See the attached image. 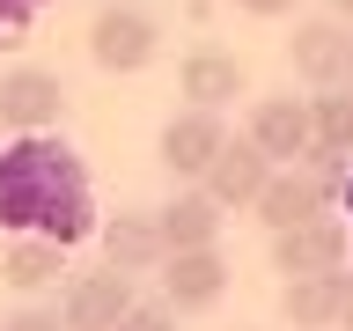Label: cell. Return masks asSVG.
<instances>
[{"label": "cell", "mask_w": 353, "mask_h": 331, "mask_svg": "<svg viewBox=\"0 0 353 331\" xmlns=\"http://www.w3.org/2000/svg\"><path fill=\"white\" fill-rule=\"evenodd\" d=\"M125 309H132V280L118 272V265H103V272H81V280L66 287L59 324H66V331H118Z\"/></svg>", "instance_id": "ba28073f"}, {"label": "cell", "mask_w": 353, "mask_h": 331, "mask_svg": "<svg viewBox=\"0 0 353 331\" xmlns=\"http://www.w3.org/2000/svg\"><path fill=\"white\" fill-rule=\"evenodd\" d=\"M346 96H353V74H346Z\"/></svg>", "instance_id": "484cf974"}, {"label": "cell", "mask_w": 353, "mask_h": 331, "mask_svg": "<svg viewBox=\"0 0 353 331\" xmlns=\"http://www.w3.org/2000/svg\"><path fill=\"white\" fill-rule=\"evenodd\" d=\"M96 243H103V265H118L125 280H140V272H162V265H170L154 214H110L103 228H96Z\"/></svg>", "instance_id": "7c38bea8"}, {"label": "cell", "mask_w": 353, "mask_h": 331, "mask_svg": "<svg viewBox=\"0 0 353 331\" xmlns=\"http://www.w3.org/2000/svg\"><path fill=\"white\" fill-rule=\"evenodd\" d=\"M118 331H176V309L170 302H132L125 317H118Z\"/></svg>", "instance_id": "d6986e66"}, {"label": "cell", "mask_w": 353, "mask_h": 331, "mask_svg": "<svg viewBox=\"0 0 353 331\" xmlns=\"http://www.w3.org/2000/svg\"><path fill=\"white\" fill-rule=\"evenodd\" d=\"M250 140H258V154L272 170L302 162L309 154V103L302 96H258V103H250Z\"/></svg>", "instance_id": "8fae6325"}, {"label": "cell", "mask_w": 353, "mask_h": 331, "mask_svg": "<svg viewBox=\"0 0 353 331\" xmlns=\"http://www.w3.org/2000/svg\"><path fill=\"white\" fill-rule=\"evenodd\" d=\"M339 331H353V294H346V309H339Z\"/></svg>", "instance_id": "d4e9b609"}, {"label": "cell", "mask_w": 353, "mask_h": 331, "mask_svg": "<svg viewBox=\"0 0 353 331\" xmlns=\"http://www.w3.org/2000/svg\"><path fill=\"white\" fill-rule=\"evenodd\" d=\"M346 250H353L346 214H316V221H302V228L272 236V272H287V280H309V272H346Z\"/></svg>", "instance_id": "277c9868"}, {"label": "cell", "mask_w": 353, "mask_h": 331, "mask_svg": "<svg viewBox=\"0 0 353 331\" xmlns=\"http://www.w3.org/2000/svg\"><path fill=\"white\" fill-rule=\"evenodd\" d=\"M353 294V272H309V280L280 287V317L294 331H339V309Z\"/></svg>", "instance_id": "4fadbf2b"}, {"label": "cell", "mask_w": 353, "mask_h": 331, "mask_svg": "<svg viewBox=\"0 0 353 331\" xmlns=\"http://www.w3.org/2000/svg\"><path fill=\"white\" fill-rule=\"evenodd\" d=\"M265 184H272V162L258 154V140H250V132H243V140H228V148L214 154V170L199 177V192L214 199L221 214H228V206H258Z\"/></svg>", "instance_id": "9c48e42d"}, {"label": "cell", "mask_w": 353, "mask_h": 331, "mask_svg": "<svg viewBox=\"0 0 353 331\" xmlns=\"http://www.w3.org/2000/svg\"><path fill=\"white\" fill-rule=\"evenodd\" d=\"M243 15H258V22H272V15H294V0H236Z\"/></svg>", "instance_id": "7402d4cb"}, {"label": "cell", "mask_w": 353, "mask_h": 331, "mask_svg": "<svg viewBox=\"0 0 353 331\" xmlns=\"http://www.w3.org/2000/svg\"><path fill=\"white\" fill-rule=\"evenodd\" d=\"M302 177L316 184V199H324L331 214H339V199H346V177H353V154H324V148H309V154H302Z\"/></svg>", "instance_id": "ac0fdd59"}, {"label": "cell", "mask_w": 353, "mask_h": 331, "mask_svg": "<svg viewBox=\"0 0 353 331\" xmlns=\"http://www.w3.org/2000/svg\"><path fill=\"white\" fill-rule=\"evenodd\" d=\"M59 118H66V81L52 66H8L0 74V132L30 140V132H52Z\"/></svg>", "instance_id": "3957f363"}, {"label": "cell", "mask_w": 353, "mask_h": 331, "mask_svg": "<svg viewBox=\"0 0 353 331\" xmlns=\"http://www.w3.org/2000/svg\"><path fill=\"white\" fill-rule=\"evenodd\" d=\"M66 272V250L52 236H8V258H0V280L22 287V294H37L44 280H59Z\"/></svg>", "instance_id": "2e32d148"}, {"label": "cell", "mask_w": 353, "mask_h": 331, "mask_svg": "<svg viewBox=\"0 0 353 331\" xmlns=\"http://www.w3.org/2000/svg\"><path fill=\"white\" fill-rule=\"evenodd\" d=\"M221 294H228V258L214 250H176L170 265H162V302L176 309V317H192V309H214Z\"/></svg>", "instance_id": "30bf717a"}, {"label": "cell", "mask_w": 353, "mask_h": 331, "mask_svg": "<svg viewBox=\"0 0 353 331\" xmlns=\"http://www.w3.org/2000/svg\"><path fill=\"white\" fill-rule=\"evenodd\" d=\"M44 0H0V44H22V30L37 22Z\"/></svg>", "instance_id": "ffe728a7"}, {"label": "cell", "mask_w": 353, "mask_h": 331, "mask_svg": "<svg viewBox=\"0 0 353 331\" xmlns=\"http://www.w3.org/2000/svg\"><path fill=\"white\" fill-rule=\"evenodd\" d=\"M250 214L272 228V236H287V228H302V221H316V214H331L324 199H316V184L302 177V162H287V170H272V184L258 192V206Z\"/></svg>", "instance_id": "9a60e30c"}, {"label": "cell", "mask_w": 353, "mask_h": 331, "mask_svg": "<svg viewBox=\"0 0 353 331\" xmlns=\"http://www.w3.org/2000/svg\"><path fill=\"white\" fill-rule=\"evenodd\" d=\"M287 66H294L309 88H346V74H353V37H346V22H339V15L294 22V37H287Z\"/></svg>", "instance_id": "8992f818"}, {"label": "cell", "mask_w": 353, "mask_h": 331, "mask_svg": "<svg viewBox=\"0 0 353 331\" xmlns=\"http://www.w3.org/2000/svg\"><path fill=\"white\" fill-rule=\"evenodd\" d=\"M96 228H103L96 184L66 140L30 132L15 148H0V236H52L59 250H74Z\"/></svg>", "instance_id": "6da1fadb"}, {"label": "cell", "mask_w": 353, "mask_h": 331, "mask_svg": "<svg viewBox=\"0 0 353 331\" xmlns=\"http://www.w3.org/2000/svg\"><path fill=\"white\" fill-rule=\"evenodd\" d=\"M339 214H346V221H353V177H346V199H339Z\"/></svg>", "instance_id": "cb8c5ba5"}, {"label": "cell", "mask_w": 353, "mask_h": 331, "mask_svg": "<svg viewBox=\"0 0 353 331\" xmlns=\"http://www.w3.org/2000/svg\"><path fill=\"white\" fill-rule=\"evenodd\" d=\"M176 88H184V103H192V110H228L236 96H250V74H243L236 52L199 44V52H184V66H176Z\"/></svg>", "instance_id": "52a82bcc"}, {"label": "cell", "mask_w": 353, "mask_h": 331, "mask_svg": "<svg viewBox=\"0 0 353 331\" xmlns=\"http://www.w3.org/2000/svg\"><path fill=\"white\" fill-rule=\"evenodd\" d=\"M0 331H66V324H59V309H15Z\"/></svg>", "instance_id": "44dd1931"}, {"label": "cell", "mask_w": 353, "mask_h": 331, "mask_svg": "<svg viewBox=\"0 0 353 331\" xmlns=\"http://www.w3.org/2000/svg\"><path fill=\"white\" fill-rule=\"evenodd\" d=\"M331 15H339V22H353V0H331Z\"/></svg>", "instance_id": "603a6c76"}, {"label": "cell", "mask_w": 353, "mask_h": 331, "mask_svg": "<svg viewBox=\"0 0 353 331\" xmlns=\"http://www.w3.org/2000/svg\"><path fill=\"white\" fill-rule=\"evenodd\" d=\"M228 148V126H221V110H176L170 126H162V140H154V154H162V170L176 177V184H199V177L214 170V154Z\"/></svg>", "instance_id": "5b68a950"}, {"label": "cell", "mask_w": 353, "mask_h": 331, "mask_svg": "<svg viewBox=\"0 0 353 331\" xmlns=\"http://www.w3.org/2000/svg\"><path fill=\"white\" fill-rule=\"evenodd\" d=\"M154 52H162V22L148 8H132V0H110L88 22V59L103 74H140V66H154Z\"/></svg>", "instance_id": "7a4b0ae2"}, {"label": "cell", "mask_w": 353, "mask_h": 331, "mask_svg": "<svg viewBox=\"0 0 353 331\" xmlns=\"http://www.w3.org/2000/svg\"><path fill=\"white\" fill-rule=\"evenodd\" d=\"M309 148L353 154V96L346 88H316V96H309Z\"/></svg>", "instance_id": "e0dca14e"}, {"label": "cell", "mask_w": 353, "mask_h": 331, "mask_svg": "<svg viewBox=\"0 0 353 331\" xmlns=\"http://www.w3.org/2000/svg\"><path fill=\"white\" fill-rule=\"evenodd\" d=\"M154 228H162V250H170V258L176 250H214L221 243V206L199 192V184H184V192L154 214Z\"/></svg>", "instance_id": "5bb4252c"}]
</instances>
